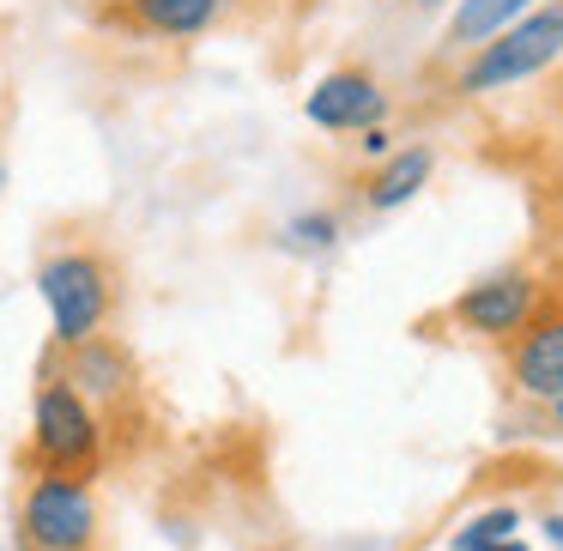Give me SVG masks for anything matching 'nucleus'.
<instances>
[{"instance_id": "nucleus-7", "label": "nucleus", "mask_w": 563, "mask_h": 551, "mask_svg": "<svg viewBox=\"0 0 563 551\" xmlns=\"http://www.w3.org/2000/svg\"><path fill=\"white\" fill-rule=\"evenodd\" d=\"M249 7L255 0H115V7H98V25L128 31V37H152V43H195L236 25Z\"/></svg>"}, {"instance_id": "nucleus-5", "label": "nucleus", "mask_w": 563, "mask_h": 551, "mask_svg": "<svg viewBox=\"0 0 563 551\" xmlns=\"http://www.w3.org/2000/svg\"><path fill=\"white\" fill-rule=\"evenodd\" d=\"M19 551H103V503L91 478L31 473L19 491Z\"/></svg>"}, {"instance_id": "nucleus-20", "label": "nucleus", "mask_w": 563, "mask_h": 551, "mask_svg": "<svg viewBox=\"0 0 563 551\" xmlns=\"http://www.w3.org/2000/svg\"><path fill=\"white\" fill-rule=\"evenodd\" d=\"M558 261H563V236H558Z\"/></svg>"}, {"instance_id": "nucleus-1", "label": "nucleus", "mask_w": 563, "mask_h": 551, "mask_svg": "<svg viewBox=\"0 0 563 551\" xmlns=\"http://www.w3.org/2000/svg\"><path fill=\"white\" fill-rule=\"evenodd\" d=\"M37 291L49 304V345H86L110 328L115 304H122V273L98 243H62L43 255Z\"/></svg>"}, {"instance_id": "nucleus-15", "label": "nucleus", "mask_w": 563, "mask_h": 551, "mask_svg": "<svg viewBox=\"0 0 563 551\" xmlns=\"http://www.w3.org/2000/svg\"><path fill=\"white\" fill-rule=\"evenodd\" d=\"M539 539H545L551 551H563V509H551L545 521H539Z\"/></svg>"}, {"instance_id": "nucleus-8", "label": "nucleus", "mask_w": 563, "mask_h": 551, "mask_svg": "<svg viewBox=\"0 0 563 551\" xmlns=\"http://www.w3.org/2000/svg\"><path fill=\"white\" fill-rule=\"evenodd\" d=\"M503 376H509V388L533 406L563 400V285H551V297L533 316V328L503 352Z\"/></svg>"}, {"instance_id": "nucleus-3", "label": "nucleus", "mask_w": 563, "mask_h": 551, "mask_svg": "<svg viewBox=\"0 0 563 551\" xmlns=\"http://www.w3.org/2000/svg\"><path fill=\"white\" fill-rule=\"evenodd\" d=\"M563 62V0H545L527 19H515L503 37H490L485 49H473L454 67L449 91L454 98H490V91H515L527 79H539L545 67Z\"/></svg>"}, {"instance_id": "nucleus-18", "label": "nucleus", "mask_w": 563, "mask_h": 551, "mask_svg": "<svg viewBox=\"0 0 563 551\" xmlns=\"http://www.w3.org/2000/svg\"><path fill=\"white\" fill-rule=\"evenodd\" d=\"M0 188H7V158H0Z\"/></svg>"}, {"instance_id": "nucleus-17", "label": "nucleus", "mask_w": 563, "mask_h": 551, "mask_svg": "<svg viewBox=\"0 0 563 551\" xmlns=\"http://www.w3.org/2000/svg\"><path fill=\"white\" fill-rule=\"evenodd\" d=\"M418 7H424V13H449L454 0H418Z\"/></svg>"}, {"instance_id": "nucleus-9", "label": "nucleus", "mask_w": 563, "mask_h": 551, "mask_svg": "<svg viewBox=\"0 0 563 551\" xmlns=\"http://www.w3.org/2000/svg\"><path fill=\"white\" fill-rule=\"evenodd\" d=\"M303 122L321 134H369L388 128V91L369 67H333L303 91Z\"/></svg>"}, {"instance_id": "nucleus-13", "label": "nucleus", "mask_w": 563, "mask_h": 551, "mask_svg": "<svg viewBox=\"0 0 563 551\" xmlns=\"http://www.w3.org/2000/svg\"><path fill=\"white\" fill-rule=\"evenodd\" d=\"M521 527H527L521 503H490V509L466 515V521L454 527L449 551H485V546H509V539H521Z\"/></svg>"}, {"instance_id": "nucleus-6", "label": "nucleus", "mask_w": 563, "mask_h": 551, "mask_svg": "<svg viewBox=\"0 0 563 551\" xmlns=\"http://www.w3.org/2000/svg\"><path fill=\"white\" fill-rule=\"evenodd\" d=\"M545 297H551L545 273H533V267H490L485 279L461 285V291L449 297L442 321H449L454 333H466V340H485V345H503V352H509V345L533 328V316L545 309Z\"/></svg>"}, {"instance_id": "nucleus-4", "label": "nucleus", "mask_w": 563, "mask_h": 551, "mask_svg": "<svg viewBox=\"0 0 563 551\" xmlns=\"http://www.w3.org/2000/svg\"><path fill=\"white\" fill-rule=\"evenodd\" d=\"M43 364H49L62 382H74V388L98 406V418L110 425V437H128V430L146 425V376H140V357L128 352L115 333H98V340L67 345V352L49 345Z\"/></svg>"}, {"instance_id": "nucleus-11", "label": "nucleus", "mask_w": 563, "mask_h": 551, "mask_svg": "<svg viewBox=\"0 0 563 551\" xmlns=\"http://www.w3.org/2000/svg\"><path fill=\"white\" fill-rule=\"evenodd\" d=\"M533 7H545V0H454L449 19H442V43L437 55H473L485 49L490 37H503V31L515 25V19H527Z\"/></svg>"}, {"instance_id": "nucleus-12", "label": "nucleus", "mask_w": 563, "mask_h": 551, "mask_svg": "<svg viewBox=\"0 0 563 551\" xmlns=\"http://www.w3.org/2000/svg\"><path fill=\"white\" fill-rule=\"evenodd\" d=\"M340 236H345V219L333 207H303L273 231V243H279L285 255H297V261H328L333 249H340Z\"/></svg>"}, {"instance_id": "nucleus-2", "label": "nucleus", "mask_w": 563, "mask_h": 551, "mask_svg": "<svg viewBox=\"0 0 563 551\" xmlns=\"http://www.w3.org/2000/svg\"><path fill=\"white\" fill-rule=\"evenodd\" d=\"M103 449H110V425L98 418V406H91L74 382H62L43 364L37 394H31L25 466L31 473H62V478H98Z\"/></svg>"}, {"instance_id": "nucleus-19", "label": "nucleus", "mask_w": 563, "mask_h": 551, "mask_svg": "<svg viewBox=\"0 0 563 551\" xmlns=\"http://www.w3.org/2000/svg\"><path fill=\"white\" fill-rule=\"evenodd\" d=\"M91 7H115V0H91Z\"/></svg>"}, {"instance_id": "nucleus-14", "label": "nucleus", "mask_w": 563, "mask_h": 551, "mask_svg": "<svg viewBox=\"0 0 563 551\" xmlns=\"http://www.w3.org/2000/svg\"><path fill=\"white\" fill-rule=\"evenodd\" d=\"M357 152H364L369 164H382L394 152V134H388V128H369V134H357Z\"/></svg>"}, {"instance_id": "nucleus-16", "label": "nucleus", "mask_w": 563, "mask_h": 551, "mask_svg": "<svg viewBox=\"0 0 563 551\" xmlns=\"http://www.w3.org/2000/svg\"><path fill=\"white\" fill-rule=\"evenodd\" d=\"M545 425H551V430H558V437H563V400H558V406H545Z\"/></svg>"}, {"instance_id": "nucleus-10", "label": "nucleus", "mask_w": 563, "mask_h": 551, "mask_svg": "<svg viewBox=\"0 0 563 551\" xmlns=\"http://www.w3.org/2000/svg\"><path fill=\"white\" fill-rule=\"evenodd\" d=\"M430 176H437V146H430V140L394 146L382 164H369V170H364V183H357V207H364L369 219H388V212L412 207V200L424 195Z\"/></svg>"}]
</instances>
